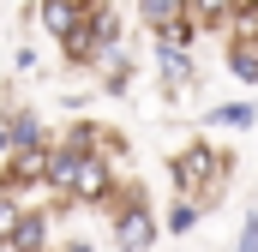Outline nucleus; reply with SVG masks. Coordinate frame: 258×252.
Returning <instances> with one entry per match:
<instances>
[{"instance_id":"f257e3e1","label":"nucleus","mask_w":258,"mask_h":252,"mask_svg":"<svg viewBox=\"0 0 258 252\" xmlns=\"http://www.w3.org/2000/svg\"><path fill=\"white\" fill-rule=\"evenodd\" d=\"M228 150H210V138H192L186 150L168 156V186L174 198H192V204H216L222 186H228Z\"/></svg>"},{"instance_id":"f03ea898","label":"nucleus","mask_w":258,"mask_h":252,"mask_svg":"<svg viewBox=\"0 0 258 252\" xmlns=\"http://www.w3.org/2000/svg\"><path fill=\"white\" fill-rule=\"evenodd\" d=\"M108 228H114V252H150L156 246V210H150V192L144 186H120V198L108 204Z\"/></svg>"},{"instance_id":"7ed1b4c3","label":"nucleus","mask_w":258,"mask_h":252,"mask_svg":"<svg viewBox=\"0 0 258 252\" xmlns=\"http://www.w3.org/2000/svg\"><path fill=\"white\" fill-rule=\"evenodd\" d=\"M120 36H126V24H120L114 0H102V6H90V24L66 42L60 54H66V66H102L108 54H120Z\"/></svg>"},{"instance_id":"20e7f679","label":"nucleus","mask_w":258,"mask_h":252,"mask_svg":"<svg viewBox=\"0 0 258 252\" xmlns=\"http://www.w3.org/2000/svg\"><path fill=\"white\" fill-rule=\"evenodd\" d=\"M36 24H42V36H54L66 48V42L90 24V6H78V0H36Z\"/></svg>"},{"instance_id":"39448f33","label":"nucleus","mask_w":258,"mask_h":252,"mask_svg":"<svg viewBox=\"0 0 258 252\" xmlns=\"http://www.w3.org/2000/svg\"><path fill=\"white\" fill-rule=\"evenodd\" d=\"M48 174H54V144H30L12 156V180L18 192H48Z\"/></svg>"},{"instance_id":"423d86ee","label":"nucleus","mask_w":258,"mask_h":252,"mask_svg":"<svg viewBox=\"0 0 258 252\" xmlns=\"http://www.w3.org/2000/svg\"><path fill=\"white\" fill-rule=\"evenodd\" d=\"M156 78H162V96H186V90L198 84V66H192V54L156 42Z\"/></svg>"},{"instance_id":"0eeeda50","label":"nucleus","mask_w":258,"mask_h":252,"mask_svg":"<svg viewBox=\"0 0 258 252\" xmlns=\"http://www.w3.org/2000/svg\"><path fill=\"white\" fill-rule=\"evenodd\" d=\"M12 252H54V210L30 204V210H24V228H18V240H12Z\"/></svg>"},{"instance_id":"6e6552de","label":"nucleus","mask_w":258,"mask_h":252,"mask_svg":"<svg viewBox=\"0 0 258 252\" xmlns=\"http://www.w3.org/2000/svg\"><path fill=\"white\" fill-rule=\"evenodd\" d=\"M132 6H138V24H144L150 36H162L174 18H186V12H192V0H132Z\"/></svg>"},{"instance_id":"1a4fd4ad","label":"nucleus","mask_w":258,"mask_h":252,"mask_svg":"<svg viewBox=\"0 0 258 252\" xmlns=\"http://www.w3.org/2000/svg\"><path fill=\"white\" fill-rule=\"evenodd\" d=\"M0 120H6V132H12V144H18V150H30V144H54L36 108H18V114H0Z\"/></svg>"},{"instance_id":"9d476101","label":"nucleus","mask_w":258,"mask_h":252,"mask_svg":"<svg viewBox=\"0 0 258 252\" xmlns=\"http://www.w3.org/2000/svg\"><path fill=\"white\" fill-rule=\"evenodd\" d=\"M210 126H222V132H246V126L258 120V102H210V114H204Z\"/></svg>"},{"instance_id":"9b49d317","label":"nucleus","mask_w":258,"mask_h":252,"mask_svg":"<svg viewBox=\"0 0 258 252\" xmlns=\"http://www.w3.org/2000/svg\"><path fill=\"white\" fill-rule=\"evenodd\" d=\"M132 72H138V66H132L126 48H120V54H108V60H102V84H96V90H102V96H126V90H132Z\"/></svg>"},{"instance_id":"f8f14e48","label":"nucleus","mask_w":258,"mask_h":252,"mask_svg":"<svg viewBox=\"0 0 258 252\" xmlns=\"http://www.w3.org/2000/svg\"><path fill=\"white\" fill-rule=\"evenodd\" d=\"M228 78H234V84H246V90H258V48L228 42Z\"/></svg>"},{"instance_id":"ddd939ff","label":"nucleus","mask_w":258,"mask_h":252,"mask_svg":"<svg viewBox=\"0 0 258 252\" xmlns=\"http://www.w3.org/2000/svg\"><path fill=\"white\" fill-rule=\"evenodd\" d=\"M198 36H204V24H198L192 12H186V18H174V24H168L162 36H150V42H168V48H180V54H192V48H198Z\"/></svg>"},{"instance_id":"4468645a","label":"nucleus","mask_w":258,"mask_h":252,"mask_svg":"<svg viewBox=\"0 0 258 252\" xmlns=\"http://www.w3.org/2000/svg\"><path fill=\"white\" fill-rule=\"evenodd\" d=\"M198 222H204V204H192V198H174V204H168V216H162V228H168V234H192Z\"/></svg>"},{"instance_id":"2eb2a0df","label":"nucleus","mask_w":258,"mask_h":252,"mask_svg":"<svg viewBox=\"0 0 258 252\" xmlns=\"http://www.w3.org/2000/svg\"><path fill=\"white\" fill-rule=\"evenodd\" d=\"M228 42L258 48V0H240V12H234V24H228Z\"/></svg>"},{"instance_id":"dca6fc26","label":"nucleus","mask_w":258,"mask_h":252,"mask_svg":"<svg viewBox=\"0 0 258 252\" xmlns=\"http://www.w3.org/2000/svg\"><path fill=\"white\" fill-rule=\"evenodd\" d=\"M24 210H30L24 198H12V204L0 210V252H12V240H18V228H24Z\"/></svg>"},{"instance_id":"f3484780","label":"nucleus","mask_w":258,"mask_h":252,"mask_svg":"<svg viewBox=\"0 0 258 252\" xmlns=\"http://www.w3.org/2000/svg\"><path fill=\"white\" fill-rule=\"evenodd\" d=\"M234 252H258V216H246V222H240V240H234Z\"/></svg>"},{"instance_id":"a211bd4d","label":"nucleus","mask_w":258,"mask_h":252,"mask_svg":"<svg viewBox=\"0 0 258 252\" xmlns=\"http://www.w3.org/2000/svg\"><path fill=\"white\" fill-rule=\"evenodd\" d=\"M12 156H18V144H12V132L0 120V174H12Z\"/></svg>"},{"instance_id":"6ab92c4d","label":"nucleus","mask_w":258,"mask_h":252,"mask_svg":"<svg viewBox=\"0 0 258 252\" xmlns=\"http://www.w3.org/2000/svg\"><path fill=\"white\" fill-rule=\"evenodd\" d=\"M12 66H18V72H36V48H30V42H18V48H12Z\"/></svg>"},{"instance_id":"aec40b11","label":"nucleus","mask_w":258,"mask_h":252,"mask_svg":"<svg viewBox=\"0 0 258 252\" xmlns=\"http://www.w3.org/2000/svg\"><path fill=\"white\" fill-rule=\"evenodd\" d=\"M12 198H24V192H18V180H12V174H0V210H6Z\"/></svg>"},{"instance_id":"412c9836","label":"nucleus","mask_w":258,"mask_h":252,"mask_svg":"<svg viewBox=\"0 0 258 252\" xmlns=\"http://www.w3.org/2000/svg\"><path fill=\"white\" fill-rule=\"evenodd\" d=\"M78 6H102V0H78Z\"/></svg>"}]
</instances>
